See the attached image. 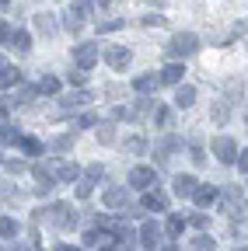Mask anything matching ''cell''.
Listing matches in <instances>:
<instances>
[{"mask_svg": "<svg viewBox=\"0 0 248 251\" xmlns=\"http://www.w3.org/2000/svg\"><path fill=\"white\" fill-rule=\"evenodd\" d=\"M95 4H98V7H109V4H112V0H95Z\"/></svg>", "mask_w": 248, "mask_h": 251, "instance_id": "c3c4849f", "label": "cell"}, {"mask_svg": "<svg viewBox=\"0 0 248 251\" xmlns=\"http://www.w3.org/2000/svg\"><path fill=\"white\" fill-rule=\"evenodd\" d=\"M18 80H21V70H14L11 63H7V67L0 70V91H7V87H14Z\"/></svg>", "mask_w": 248, "mask_h": 251, "instance_id": "ffe728a7", "label": "cell"}, {"mask_svg": "<svg viewBox=\"0 0 248 251\" xmlns=\"http://www.w3.org/2000/svg\"><path fill=\"white\" fill-rule=\"evenodd\" d=\"M234 251H245V244H241V248H234Z\"/></svg>", "mask_w": 248, "mask_h": 251, "instance_id": "11a10c76", "label": "cell"}, {"mask_svg": "<svg viewBox=\"0 0 248 251\" xmlns=\"http://www.w3.org/2000/svg\"><path fill=\"white\" fill-rule=\"evenodd\" d=\"M102 202L109 209H122V206H130V188H109V192L102 196Z\"/></svg>", "mask_w": 248, "mask_h": 251, "instance_id": "ba28073f", "label": "cell"}, {"mask_svg": "<svg viewBox=\"0 0 248 251\" xmlns=\"http://www.w3.org/2000/svg\"><path fill=\"white\" fill-rule=\"evenodd\" d=\"M7 42H11L18 52H28V49H32V35H28V31H21V28L11 31V39H7Z\"/></svg>", "mask_w": 248, "mask_h": 251, "instance_id": "ac0fdd59", "label": "cell"}, {"mask_svg": "<svg viewBox=\"0 0 248 251\" xmlns=\"http://www.w3.org/2000/svg\"><path fill=\"white\" fill-rule=\"evenodd\" d=\"M91 101H95V94H91V91H74L70 98H63V108H84Z\"/></svg>", "mask_w": 248, "mask_h": 251, "instance_id": "5bb4252c", "label": "cell"}, {"mask_svg": "<svg viewBox=\"0 0 248 251\" xmlns=\"http://www.w3.org/2000/svg\"><path fill=\"white\" fill-rule=\"evenodd\" d=\"M175 150H182V140L178 136H165L158 143V157H161V161H168V153H175Z\"/></svg>", "mask_w": 248, "mask_h": 251, "instance_id": "d6986e66", "label": "cell"}, {"mask_svg": "<svg viewBox=\"0 0 248 251\" xmlns=\"http://www.w3.org/2000/svg\"><path fill=\"white\" fill-rule=\"evenodd\" d=\"M182 74H185L182 63H168V67L158 74V80H161V84H182Z\"/></svg>", "mask_w": 248, "mask_h": 251, "instance_id": "7c38bea8", "label": "cell"}, {"mask_svg": "<svg viewBox=\"0 0 248 251\" xmlns=\"http://www.w3.org/2000/svg\"><path fill=\"white\" fill-rule=\"evenodd\" d=\"M140 244H143L147 251H154V248L161 244V227L154 224V220H147V224L140 227Z\"/></svg>", "mask_w": 248, "mask_h": 251, "instance_id": "52a82bcc", "label": "cell"}, {"mask_svg": "<svg viewBox=\"0 0 248 251\" xmlns=\"http://www.w3.org/2000/svg\"><path fill=\"white\" fill-rule=\"evenodd\" d=\"M102 175H105V171H102V164H91V168H87V181H98Z\"/></svg>", "mask_w": 248, "mask_h": 251, "instance_id": "ab89813d", "label": "cell"}, {"mask_svg": "<svg viewBox=\"0 0 248 251\" xmlns=\"http://www.w3.org/2000/svg\"><path fill=\"white\" fill-rule=\"evenodd\" d=\"M122 25H126L122 18H109V21H98V31H119Z\"/></svg>", "mask_w": 248, "mask_h": 251, "instance_id": "f1b7e54d", "label": "cell"}, {"mask_svg": "<svg viewBox=\"0 0 248 251\" xmlns=\"http://www.w3.org/2000/svg\"><path fill=\"white\" fill-rule=\"evenodd\" d=\"M7 241H11V237H7ZM7 251H28V248H25V244H14V241H11V244H7Z\"/></svg>", "mask_w": 248, "mask_h": 251, "instance_id": "bcb514c9", "label": "cell"}, {"mask_svg": "<svg viewBox=\"0 0 248 251\" xmlns=\"http://www.w3.org/2000/svg\"><path fill=\"white\" fill-rule=\"evenodd\" d=\"M39 91H42V94H56V91H59V80H56V77H42V80H39Z\"/></svg>", "mask_w": 248, "mask_h": 251, "instance_id": "83f0119b", "label": "cell"}, {"mask_svg": "<svg viewBox=\"0 0 248 251\" xmlns=\"http://www.w3.org/2000/svg\"><path fill=\"white\" fill-rule=\"evenodd\" d=\"M7 4H11V0H0V11H4V7H7Z\"/></svg>", "mask_w": 248, "mask_h": 251, "instance_id": "816d5d0a", "label": "cell"}, {"mask_svg": "<svg viewBox=\"0 0 248 251\" xmlns=\"http://www.w3.org/2000/svg\"><path fill=\"white\" fill-rule=\"evenodd\" d=\"M14 234H18V224L11 216H4V220H0V237H14Z\"/></svg>", "mask_w": 248, "mask_h": 251, "instance_id": "4316f807", "label": "cell"}, {"mask_svg": "<svg viewBox=\"0 0 248 251\" xmlns=\"http://www.w3.org/2000/svg\"><path fill=\"white\" fill-rule=\"evenodd\" d=\"M154 251H178L175 244H165V248H154Z\"/></svg>", "mask_w": 248, "mask_h": 251, "instance_id": "7dc6e473", "label": "cell"}, {"mask_svg": "<svg viewBox=\"0 0 248 251\" xmlns=\"http://www.w3.org/2000/svg\"><path fill=\"white\" fill-rule=\"evenodd\" d=\"M46 220H49V224H56V227H63V230H70V227L77 224V213H74L67 202H56V206L46 209Z\"/></svg>", "mask_w": 248, "mask_h": 251, "instance_id": "7a4b0ae2", "label": "cell"}, {"mask_svg": "<svg viewBox=\"0 0 248 251\" xmlns=\"http://www.w3.org/2000/svg\"><path fill=\"white\" fill-rule=\"evenodd\" d=\"M182 230H185V220H182L178 213H175V216H168V234H171V237H178Z\"/></svg>", "mask_w": 248, "mask_h": 251, "instance_id": "484cf974", "label": "cell"}, {"mask_svg": "<svg viewBox=\"0 0 248 251\" xmlns=\"http://www.w3.org/2000/svg\"><path fill=\"white\" fill-rule=\"evenodd\" d=\"M199 49V39L193 35V31H178V35L165 46V56L168 59H182V56H193Z\"/></svg>", "mask_w": 248, "mask_h": 251, "instance_id": "6da1fadb", "label": "cell"}, {"mask_svg": "<svg viewBox=\"0 0 248 251\" xmlns=\"http://www.w3.org/2000/svg\"><path fill=\"white\" fill-rule=\"evenodd\" d=\"M150 105H154L150 98H140V101H137V108L130 112V119H140V115H147V112H150Z\"/></svg>", "mask_w": 248, "mask_h": 251, "instance_id": "f546056e", "label": "cell"}, {"mask_svg": "<svg viewBox=\"0 0 248 251\" xmlns=\"http://www.w3.org/2000/svg\"><path fill=\"white\" fill-rule=\"evenodd\" d=\"M35 28L42 31V35H56V21H53V14H39V18H35Z\"/></svg>", "mask_w": 248, "mask_h": 251, "instance_id": "7402d4cb", "label": "cell"}, {"mask_svg": "<svg viewBox=\"0 0 248 251\" xmlns=\"http://www.w3.org/2000/svg\"><path fill=\"white\" fill-rule=\"evenodd\" d=\"M193 199H196V206H203V209H210L217 199H220V192H217L213 185H196V192H193Z\"/></svg>", "mask_w": 248, "mask_h": 251, "instance_id": "9c48e42d", "label": "cell"}, {"mask_svg": "<svg viewBox=\"0 0 248 251\" xmlns=\"http://www.w3.org/2000/svg\"><path fill=\"white\" fill-rule=\"evenodd\" d=\"M4 67H7V59H4V56H0V70H4Z\"/></svg>", "mask_w": 248, "mask_h": 251, "instance_id": "f5cc1de1", "label": "cell"}, {"mask_svg": "<svg viewBox=\"0 0 248 251\" xmlns=\"http://www.w3.org/2000/svg\"><path fill=\"white\" fill-rule=\"evenodd\" d=\"M193 101H196V87L185 84V87L175 91V105H178V108H193Z\"/></svg>", "mask_w": 248, "mask_h": 251, "instance_id": "2e32d148", "label": "cell"}, {"mask_svg": "<svg viewBox=\"0 0 248 251\" xmlns=\"http://www.w3.org/2000/svg\"><path fill=\"white\" fill-rule=\"evenodd\" d=\"M189 224H193L196 230H206V224H210V216H206V213H196V216H189Z\"/></svg>", "mask_w": 248, "mask_h": 251, "instance_id": "836d02e7", "label": "cell"}, {"mask_svg": "<svg viewBox=\"0 0 248 251\" xmlns=\"http://www.w3.org/2000/svg\"><path fill=\"white\" fill-rule=\"evenodd\" d=\"M59 251H81V248H70V244H63V248H59Z\"/></svg>", "mask_w": 248, "mask_h": 251, "instance_id": "681fc988", "label": "cell"}, {"mask_svg": "<svg viewBox=\"0 0 248 251\" xmlns=\"http://www.w3.org/2000/svg\"><path fill=\"white\" fill-rule=\"evenodd\" d=\"M147 4H158V7H161V4H165V0H147Z\"/></svg>", "mask_w": 248, "mask_h": 251, "instance_id": "db71d44e", "label": "cell"}, {"mask_svg": "<svg viewBox=\"0 0 248 251\" xmlns=\"http://www.w3.org/2000/svg\"><path fill=\"white\" fill-rule=\"evenodd\" d=\"M0 140H4V143H18V140H21V133L14 129V126H7V122H4V126H0Z\"/></svg>", "mask_w": 248, "mask_h": 251, "instance_id": "cb8c5ba5", "label": "cell"}, {"mask_svg": "<svg viewBox=\"0 0 248 251\" xmlns=\"http://www.w3.org/2000/svg\"><path fill=\"white\" fill-rule=\"evenodd\" d=\"M102 251H115V248H112V244H102Z\"/></svg>", "mask_w": 248, "mask_h": 251, "instance_id": "f907efd6", "label": "cell"}, {"mask_svg": "<svg viewBox=\"0 0 248 251\" xmlns=\"http://www.w3.org/2000/svg\"><path fill=\"white\" fill-rule=\"evenodd\" d=\"M234 153H238L234 140H227V136H217V140H213V157H217L220 164H234Z\"/></svg>", "mask_w": 248, "mask_h": 251, "instance_id": "5b68a950", "label": "cell"}, {"mask_svg": "<svg viewBox=\"0 0 248 251\" xmlns=\"http://www.w3.org/2000/svg\"><path fill=\"white\" fill-rule=\"evenodd\" d=\"M32 98H35V87H21L14 101H18V105H25V101H32Z\"/></svg>", "mask_w": 248, "mask_h": 251, "instance_id": "e575fe53", "label": "cell"}, {"mask_svg": "<svg viewBox=\"0 0 248 251\" xmlns=\"http://www.w3.org/2000/svg\"><path fill=\"white\" fill-rule=\"evenodd\" d=\"M227 115H231L227 101H217V105H213V122H217V126H224V122H227Z\"/></svg>", "mask_w": 248, "mask_h": 251, "instance_id": "603a6c76", "label": "cell"}, {"mask_svg": "<svg viewBox=\"0 0 248 251\" xmlns=\"http://www.w3.org/2000/svg\"><path fill=\"white\" fill-rule=\"evenodd\" d=\"M213 244H217V241H213L210 234H199V237L193 241V251H213Z\"/></svg>", "mask_w": 248, "mask_h": 251, "instance_id": "d4e9b609", "label": "cell"}, {"mask_svg": "<svg viewBox=\"0 0 248 251\" xmlns=\"http://www.w3.org/2000/svg\"><path fill=\"white\" fill-rule=\"evenodd\" d=\"M154 122H158V126H168V122H171V112H168L165 105H158V112H154Z\"/></svg>", "mask_w": 248, "mask_h": 251, "instance_id": "d6a6232c", "label": "cell"}, {"mask_svg": "<svg viewBox=\"0 0 248 251\" xmlns=\"http://www.w3.org/2000/svg\"><path fill=\"white\" fill-rule=\"evenodd\" d=\"M77 126H98V115H95V112H84V115L77 119Z\"/></svg>", "mask_w": 248, "mask_h": 251, "instance_id": "8d00e7d4", "label": "cell"}, {"mask_svg": "<svg viewBox=\"0 0 248 251\" xmlns=\"http://www.w3.org/2000/svg\"><path fill=\"white\" fill-rule=\"evenodd\" d=\"M84 80H87V70H81V67H77V70L70 74V84H77V87H81Z\"/></svg>", "mask_w": 248, "mask_h": 251, "instance_id": "f35d334b", "label": "cell"}, {"mask_svg": "<svg viewBox=\"0 0 248 251\" xmlns=\"http://www.w3.org/2000/svg\"><path fill=\"white\" fill-rule=\"evenodd\" d=\"M130 56L133 52L126 46H105V63H109L112 70H126L130 67Z\"/></svg>", "mask_w": 248, "mask_h": 251, "instance_id": "277c9868", "label": "cell"}, {"mask_svg": "<svg viewBox=\"0 0 248 251\" xmlns=\"http://www.w3.org/2000/svg\"><path fill=\"white\" fill-rule=\"evenodd\" d=\"M98 140H102V143H112V140H115V129H112V122H102V129H98Z\"/></svg>", "mask_w": 248, "mask_h": 251, "instance_id": "4dcf8cb0", "label": "cell"}, {"mask_svg": "<svg viewBox=\"0 0 248 251\" xmlns=\"http://www.w3.org/2000/svg\"><path fill=\"white\" fill-rule=\"evenodd\" d=\"M91 18V0H70V21H87Z\"/></svg>", "mask_w": 248, "mask_h": 251, "instance_id": "4fadbf2b", "label": "cell"}, {"mask_svg": "<svg viewBox=\"0 0 248 251\" xmlns=\"http://www.w3.org/2000/svg\"><path fill=\"white\" fill-rule=\"evenodd\" d=\"M7 171H11V175H21V171H25V161H7Z\"/></svg>", "mask_w": 248, "mask_h": 251, "instance_id": "ee69618b", "label": "cell"}, {"mask_svg": "<svg viewBox=\"0 0 248 251\" xmlns=\"http://www.w3.org/2000/svg\"><path fill=\"white\" fill-rule=\"evenodd\" d=\"M189 153H193V161H196V164H203V161H206V153H203V147H199V143H193V147H189Z\"/></svg>", "mask_w": 248, "mask_h": 251, "instance_id": "74e56055", "label": "cell"}, {"mask_svg": "<svg viewBox=\"0 0 248 251\" xmlns=\"http://www.w3.org/2000/svg\"><path fill=\"white\" fill-rule=\"evenodd\" d=\"M161 80H158V74H140L137 80H133V91H140V94H150L154 87H158Z\"/></svg>", "mask_w": 248, "mask_h": 251, "instance_id": "9a60e30c", "label": "cell"}, {"mask_svg": "<svg viewBox=\"0 0 248 251\" xmlns=\"http://www.w3.org/2000/svg\"><path fill=\"white\" fill-rule=\"evenodd\" d=\"M18 143H21V150H25L28 157H39V153H42V143H39L35 136H21Z\"/></svg>", "mask_w": 248, "mask_h": 251, "instance_id": "44dd1931", "label": "cell"}, {"mask_svg": "<svg viewBox=\"0 0 248 251\" xmlns=\"http://www.w3.org/2000/svg\"><path fill=\"white\" fill-rule=\"evenodd\" d=\"M196 185H199V181H196L193 175H178V178H175V196H182V199H193Z\"/></svg>", "mask_w": 248, "mask_h": 251, "instance_id": "8fae6325", "label": "cell"}, {"mask_svg": "<svg viewBox=\"0 0 248 251\" xmlns=\"http://www.w3.org/2000/svg\"><path fill=\"white\" fill-rule=\"evenodd\" d=\"M234 161H238V168H241V175H245V171H248V150L234 153Z\"/></svg>", "mask_w": 248, "mask_h": 251, "instance_id": "60d3db41", "label": "cell"}, {"mask_svg": "<svg viewBox=\"0 0 248 251\" xmlns=\"http://www.w3.org/2000/svg\"><path fill=\"white\" fill-rule=\"evenodd\" d=\"M140 206L165 213V209H168V196H165V192H154V188H143V202H140Z\"/></svg>", "mask_w": 248, "mask_h": 251, "instance_id": "30bf717a", "label": "cell"}, {"mask_svg": "<svg viewBox=\"0 0 248 251\" xmlns=\"http://www.w3.org/2000/svg\"><path fill=\"white\" fill-rule=\"evenodd\" d=\"M7 39H11V28H7V25H4V21H0V46H4V42H7Z\"/></svg>", "mask_w": 248, "mask_h": 251, "instance_id": "f6af8a7d", "label": "cell"}, {"mask_svg": "<svg viewBox=\"0 0 248 251\" xmlns=\"http://www.w3.org/2000/svg\"><path fill=\"white\" fill-rule=\"evenodd\" d=\"M154 181H158V171L154 168H133L130 171V188H140L143 192V188H150Z\"/></svg>", "mask_w": 248, "mask_h": 251, "instance_id": "8992f818", "label": "cell"}, {"mask_svg": "<svg viewBox=\"0 0 248 251\" xmlns=\"http://www.w3.org/2000/svg\"><path fill=\"white\" fill-rule=\"evenodd\" d=\"M165 21H168V18H161V14H147V18H143V25H147V28H154V25H165Z\"/></svg>", "mask_w": 248, "mask_h": 251, "instance_id": "b9f144b4", "label": "cell"}, {"mask_svg": "<svg viewBox=\"0 0 248 251\" xmlns=\"http://www.w3.org/2000/svg\"><path fill=\"white\" fill-rule=\"evenodd\" d=\"M91 185H95V181H81V185H77V196H81V199L91 196Z\"/></svg>", "mask_w": 248, "mask_h": 251, "instance_id": "7bdbcfd3", "label": "cell"}, {"mask_svg": "<svg viewBox=\"0 0 248 251\" xmlns=\"http://www.w3.org/2000/svg\"><path fill=\"white\" fill-rule=\"evenodd\" d=\"M70 143H74V133H63V136H56V140H53L56 150H70Z\"/></svg>", "mask_w": 248, "mask_h": 251, "instance_id": "1f68e13d", "label": "cell"}, {"mask_svg": "<svg viewBox=\"0 0 248 251\" xmlns=\"http://www.w3.org/2000/svg\"><path fill=\"white\" fill-rule=\"evenodd\" d=\"M126 150H130V153H143V140H140V136L126 140Z\"/></svg>", "mask_w": 248, "mask_h": 251, "instance_id": "d590c367", "label": "cell"}, {"mask_svg": "<svg viewBox=\"0 0 248 251\" xmlns=\"http://www.w3.org/2000/svg\"><path fill=\"white\" fill-rule=\"evenodd\" d=\"M98 56H102V49L95 46V42H81V46H74V63L81 70H91L98 63Z\"/></svg>", "mask_w": 248, "mask_h": 251, "instance_id": "3957f363", "label": "cell"}, {"mask_svg": "<svg viewBox=\"0 0 248 251\" xmlns=\"http://www.w3.org/2000/svg\"><path fill=\"white\" fill-rule=\"evenodd\" d=\"M77 178H81V168H77V164H59V168H56V181L70 185V181H77Z\"/></svg>", "mask_w": 248, "mask_h": 251, "instance_id": "e0dca14e", "label": "cell"}]
</instances>
